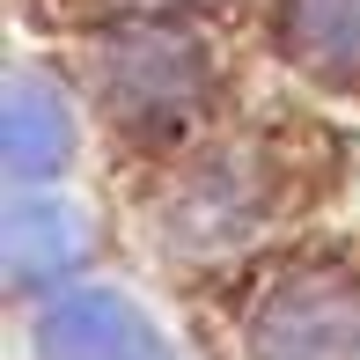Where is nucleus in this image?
I'll use <instances>...</instances> for the list:
<instances>
[{
    "label": "nucleus",
    "instance_id": "nucleus-1",
    "mask_svg": "<svg viewBox=\"0 0 360 360\" xmlns=\"http://www.w3.org/2000/svg\"><path fill=\"white\" fill-rule=\"evenodd\" d=\"M103 96L133 125H169L206 96V52L176 30H125L103 44Z\"/></svg>",
    "mask_w": 360,
    "mask_h": 360
},
{
    "label": "nucleus",
    "instance_id": "nucleus-6",
    "mask_svg": "<svg viewBox=\"0 0 360 360\" xmlns=\"http://www.w3.org/2000/svg\"><path fill=\"white\" fill-rule=\"evenodd\" d=\"M287 44L323 74H360V0H287Z\"/></svg>",
    "mask_w": 360,
    "mask_h": 360
},
{
    "label": "nucleus",
    "instance_id": "nucleus-2",
    "mask_svg": "<svg viewBox=\"0 0 360 360\" xmlns=\"http://www.w3.org/2000/svg\"><path fill=\"white\" fill-rule=\"evenodd\" d=\"M257 360H360V287L302 280L257 316Z\"/></svg>",
    "mask_w": 360,
    "mask_h": 360
},
{
    "label": "nucleus",
    "instance_id": "nucleus-5",
    "mask_svg": "<svg viewBox=\"0 0 360 360\" xmlns=\"http://www.w3.org/2000/svg\"><path fill=\"white\" fill-rule=\"evenodd\" d=\"M74 147V125H67V103H59L44 81H8V169L15 176H52Z\"/></svg>",
    "mask_w": 360,
    "mask_h": 360
},
{
    "label": "nucleus",
    "instance_id": "nucleus-4",
    "mask_svg": "<svg viewBox=\"0 0 360 360\" xmlns=\"http://www.w3.org/2000/svg\"><path fill=\"white\" fill-rule=\"evenodd\" d=\"M89 236H81V214L59 199H22L8 214V272L15 280H59L67 265H81Z\"/></svg>",
    "mask_w": 360,
    "mask_h": 360
},
{
    "label": "nucleus",
    "instance_id": "nucleus-3",
    "mask_svg": "<svg viewBox=\"0 0 360 360\" xmlns=\"http://www.w3.org/2000/svg\"><path fill=\"white\" fill-rule=\"evenodd\" d=\"M37 353L44 360H169L162 338L140 323L133 302L118 294H67L37 316Z\"/></svg>",
    "mask_w": 360,
    "mask_h": 360
}]
</instances>
